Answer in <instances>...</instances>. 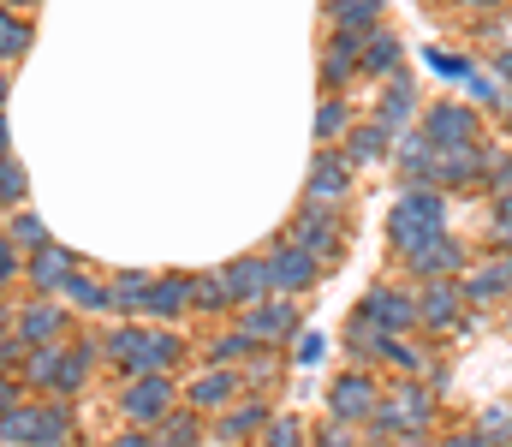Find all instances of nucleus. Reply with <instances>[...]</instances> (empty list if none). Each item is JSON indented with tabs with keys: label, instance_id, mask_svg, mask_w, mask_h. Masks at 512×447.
<instances>
[{
	"label": "nucleus",
	"instance_id": "nucleus-47",
	"mask_svg": "<svg viewBox=\"0 0 512 447\" xmlns=\"http://www.w3.org/2000/svg\"><path fill=\"white\" fill-rule=\"evenodd\" d=\"M108 447H149V436H137V430H126V436H114Z\"/></svg>",
	"mask_w": 512,
	"mask_h": 447
},
{
	"label": "nucleus",
	"instance_id": "nucleus-2",
	"mask_svg": "<svg viewBox=\"0 0 512 447\" xmlns=\"http://www.w3.org/2000/svg\"><path fill=\"white\" fill-rule=\"evenodd\" d=\"M179 352H185V340L167 328H114L108 334V358L126 370V382L131 376H167Z\"/></svg>",
	"mask_w": 512,
	"mask_h": 447
},
{
	"label": "nucleus",
	"instance_id": "nucleus-32",
	"mask_svg": "<svg viewBox=\"0 0 512 447\" xmlns=\"http://www.w3.org/2000/svg\"><path fill=\"white\" fill-rule=\"evenodd\" d=\"M382 328L370 322V316H352V328H346V346H352V358H382Z\"/></svg>",
	"mask_w": 512,
	"mask_h": 447
},
{
	"label": "nucleus",
	"instance_id": "nucleus-33",
	"mask_svg": "<svg viewBox=\"0 0 512 447\" xmlns=\"http://www.w3.org/2000/svg\"><path fill=\"white\" fill-rule=\"evenodd\" d=\"M477 436H483L489 447H512V406H483Z\"/></svg>",
	"mask_w": 512,
	"mask_h": 447
},
{
	"label": "nucleus",
	"instance_id": "nucleus-37",
	"mask_svg": "<svg viewBox=\"0 0 512 447\" xmlns=\"http://www.w3.org/2000/svg\"><path fill=\"white\" fill-rule=\"evenodd\" d=\"M0 197H6V209H18L24 203V167H18V155L6 149V161H0Z\"/></svg>",
	"mask_w": 512,
	"mask_h": 447
},
{
	"label": "nucleus",
	"instance_id": "nucleus-6",
	"mask_svg": "<svg viewBox=\"0 0 512 447\" xmlns=\"http://www.w3.org/2000/svg\"><path fill=\"white\" fill-rule=\"evenodd\" d=\"M179 388H173V376H131L126 394H120V412H126L137 430H155V424H167L179 406Z\"/></svg>",
	"mask_w": 512,
	"mask_h": 447
},
{
	"label": "nucleus",
	"instance_id": "nucleus-13",
	"mask_svg": "<svg viewBox=\"0 0 512 447\" xmlns=\"http://www.w3.org/2000/svg\"><path fill=\"white\" fill-rule=\"evenodd\" d=\"M405 269H411L417 281H453V275L465 269V251H459V239H447V233H441V239H429L423 251H411V257H405Z\"/></svg>",
	"mask_w": 512,
	"mask_h": 447
},
{
	"label": "nucleus",
	"instance_id": "nucleus-27",
	"mask_svg": "<svg viewBox=\"0 0 512 447\" xmlns=\"http://www.w3.org/2000/svg\"><path fill=\"white\" fill-rule=\"evenodd\" d=\"M364 72H370V78H393V72H399V36H387V30H376V36H370V42H364Z\"/></svg>",
	"mask_w": 512,
	"mask_h": 447
},
{
	"label": "nucleus",
	"instance_id": "nucleus-24",
	"mask_svg": "<svg viewBox=\"0 0 512 447\" xmlns=\"http://www.w3.org/2000/svg\"><path fill=\"white\" fill-rule=\"evenodd\" d=\"M387 144H393V132H382L376 120H364V126H352V132H346V161H352V167L387 161Z\"/></svg>",
	"mask_w": 512,
	"mask_h": 447
},
{
	"label": "nucleus",
	"instance_id": "nucleus-20",
	"mask_svg": "<svg viewBox=\"0 0 512 447\" xmlns=\"http://www.w3.org/2000/svg\"><path fill=\"white\" fill-rule=\"evenodd\" d=\"M179 310H191V281L185 275H161V281H149V293H143V310L137 316H179Z\"/></svg>",
	"mask_w": 512,
	"mask_h": 447
},
{
	"label": "nucleus",
	"instance_id": "nucleus-42",
	"mask_svg": "<svg viewBox=\"0 0 512 447\" xmlns=\"http://www.w3.org/2000/svg\"><path fill=\"white\" fill-rule=\"evenodd\" d=\"M489 227H495V239L512 251V197H495V215H489Z\"/></svg>",
	"mask_w": 512,
	"mask_h": 447
},
{
	"label": "nucleus",
	"instance_id": "nucleus-43",
	"mask_svg": "<svg viewBox=\"0 0 512 447\" xmlns=\"http://www.w3.org/2000/svg\"><path fill=\"white\" fill-rule=\"evenodd\" d=\"M316 447H358V442H352V424H340V418H334V424H322V430H316Z\"/></svg>",
	"mask_w": 512,
	"mask_h": 447
},
{
	"label": "nucleus",
	"instance_id": "nucleus-48",
	"mask_svg": "<svg viewBox=\"0 0 512 447\" xmlns=\"http://www.w3.org/2000/svg\"><path fill=\"white\" fill-rule=\"evenodd\" d=\"M501 72H507V78H512V54H507V60H501Z\"/></svg>",
	"mask_w": 512,
	"mask_h": 447
},
{
	"label": "nucleus",
	"instance_id": "nucleus-44",
	"mask_svg": "<svg viewBox=\"0 0 512 447\" xmlns=\"http://www.w3.org/2000/svg\"><path fill=\"white\" fill-rule=\"evenodd\" d=\"M0 412L12 418V412H24V388H18V376H6V394H0Z\"/></svg>",
	"mask_w": 512,
	"mask_h": 447
},
{
	"label": "nucleus",
	"instance_id": "nucleus-11",
	"mask_svg": "<svg viewBox=\"0 0 512 447\" xmlns=\"http://www.w3.org/2000/svg\"><path fill=\"white\" fill-rule=\"evenodd\" d=\"M268 263H274V287H280L286 298H292V293H310V287H316V275H322L316 251H304V245H292V239H286Z\"/></svg>",
	"mask_w": 512,
	"mask_h": 447
},
{
	"label": "nucleus",
	"instance_id": "nucleus-3",
	"mask_svg": "<svg viewBox=\"0 0 512 447\" xmlns=\"http://www.w3.org/2000/svg\"><path fill=\"white\" fill-rule=\"evenodd\" d=\"M96 352H108V346H90V340H84V346H36L30 364H24V376H30L36 388H48L54 400H72V394L84 388Z\"/></svg>",
	"mask_w": 512,
	"mask_h": 447
},
{
	"label": "nucleus",
	"instance_id": "nucleus-49",
	"mask_svg": "<svg viewBox=\"0 0 512 447\" xmlns=\"http://www.w3.org/2000/svg\"><path fill=\"white\" fill-rule=\"evenodd\" d=\"M465 6H495V0H465Z\"/></svg>",
	"mask_w": 512,
	"mask_h": 447
},
{
	"label": "nucleus",
	"instance_id": "nucleus-50",
	"mask_svg": "<svg viewBox=\"0 0 512 447\" xmlns=\"http://www.w3.org/2000/svg\"><path fill=\"white\" fill-rule=\"evenodd\" d=\"M6 6H12V12H18V6H24V0H6Z\"/></svg>",
	"mask_w": 512,
	"mask_h": 447
},
{
	"label": "nucleus",
	"instance_id": "nucleus-17",
	"mask_svg": "<svg viewBox=\"0 0 512 447\" xmlns=\"http://www.w3.org/2000/svg\"><path fill=\"white\" fill-rule=\"evenodd\" d=\"M411 108H417V90H411V78H405V72H393V78L382 84V102H376V126L399 138V132H405V120H411Z\"/></svg>",
	"mask_w": 512,
	"mask_h": 447
},
{
	"label": "nucleus",
	"instance_id": "nucleus-22",
	"mask_svg": "<svg viewBox=\"0 0 512 447\" xmlns=\"http://www.w3.org/2000/svg\"><path fill=\"white\" fill-rule=\"evenodd\" d=\"M274 418H268V406L262 400H251V406H239V412H227L221 424H215V442L221 447H239V442H251V436H262Z\"/></svg>",
	"mask_w": 512,
	"mask_h": 447
},
{
	"label": "nucleus",
	"instance_id": "nucleus-40",
	"mask_svg": "<svg viewBox=\"0 0 512 447\" xmlns=\"http://www.w3.org/2000/svg\"><path fill=\"white\" fill-rule=\"evenodd\" d=\"M340 132H352L346 102H322V114H316V138H340Z\"/></svg>",
	"mask_w": 512,
	"mask_h": 447
},
{
	"label": "nucleus",
	"instance_id": "nucleus-18",
	"mask_svg": "<svg viewBox=\"0 0 512 447\" xmlns=\"http://www.w3.org/2000/svg\"><path fill=\"white\" fill-rule=\"evenodd\" d=\"M30 346H60V328H66V310L60 304H48V298H36V304H24V316L12 322Z\"/></svg>",
	"mask_w": 512,
	"mask_h": 447
},
{
	"label": "nucleus",
	"instance_id": "nucleus-34",
	"mask_svg": "<svg viewBox=\"0 0 512 447\" xmlns=\"http://www.w3.org/2000/svg\"><path fill=\"white\" fill-rule=\"evenodd\" d=\"M507 269H501V263H489V269H477V275H471V281H465V298H471V304H489V298L495 293H507Z\"/></svg>",
	"mask_w": 512,
	"mask_h": 447
},
{
	"label": "nucleus",
	"instance_id": "nucleus-30",
	"mask_svg": "<svg viewBox=\"0 0 512 447\" xmlns=\"http://www.w3.org/2000/svg\"><path fill=\"white\" fill-rule=\"evenodd\" d=\"M6 239H12V245H24L30 257H36V251H48V233H42V221H36L30 209H12V221H6Z\"/></svg>",
	"mask_w": 512,
	"mask_h": 447
},
{
	"label": "nucleus",
	"instance_id": "nucleus-12",
	"mask_svg": "<svg viewBox=\"0 0 512 447\" xmlns=\"http://www.w3.org/2000/svg\"><path fill=\"white\" fill-rule=\"evenodd\" d=\"M292 245H304V251H316V257H334V251H340V221H334V209H322V203L298 209Z\"/></svg>",
	"mask_w": 512,
	"mask_h": 447
},
{
	"label": "nucleus",
	"instance_id": "nucleus-9",
	"mask_svg": "<svg viewBox=\"0 0 512 447\" xmlns=\"http://www.w3.org/2000/svg\"><path fill=\"white\" fill-rule=\"evenodd\" d=\"M358 316H370L382 334H405V328H417V322H423L417 293H405V287H376V293L358 304Z\"/></svg>",
	"mask_w": 512,
	"mask_h": 447
},
{
	"label": "nucleus",
	"instance_id": "nucleus-46",
	"mask_svg": "<svg viewBox=\"0 0 512 447\" xmlns=\"http://www.w3.org/2000/svg\"><path fill=\"white\" fill-rule=\"evenodd\" d=\"M441 447H489V442H483L477 430H459V436H447V442H441Z\"/></svg>",
	"mask_w": 512,
	"mask_h": 447
},
{
	"label": "nucleus",
	"instance_id": "nucleus-45",
	"mask_svg": "<svg viewBox=\"0 0 512 447\" xmlns=\"http://www.w3.org/2000/svg\"><path fill=\"white\" fill-rule=\"evenodd\" d=\"M18 251H24V245H12V239H6V245H0V275H6V281H12V275H18V263H24V257H18Z\"/></svg>",
	"mask_w": 512,
	"mask_h": 447
},
{
	"label": "nucleus",
	"instance_id": "nucleus-31",
	"mask_svg": "<svg viewBox=\"0 0 512 447\" xmlns=\"http://www.w3.org/2000/svg\"><path fill=\"white\" fill-rule=\"evenodd\" d=\"M0 54H6V66H18V60L30 54V24H24L18 12L0 18Z\"/></svg>",
	"mask_w": 512,
	"mask_h": 447
},
{
	"label": "nucleus",
	"instance_id": "nucleus-19",
	"mask_svg": "<svg viewBox=\"0 0 512 447\" xmlns=\"http://www.w3.org/2000/svg\"><path fill=\"white\" fill-rule=\"evenodd\" d=\"M227 287H233L239 304H262V293H274V263L268 257H239L227 269Z\"/></svg>",
	"mask_w": 512,
	"mask_h": 447
},
{
	"label": "nucleus",
	"instance_id": "nucleus-8",
	"mask_svg": "<svg viewBox=\"0 0 512 447\" xmlns=\"http://www.w3.org/2000/svg\"><path fill=\"white\" fill-rule=\"evenodd\" d=\"M423 138L435 149H477V108L465 102H435L423 114Z\"/></svg>",
	"mask_w": 512,
	"mask_h": 447
},
{
	"label": "nucleus",
	"instance_id": "nucleus-16",
	"mask_svg": "<svg viewBox=\"0 0 512 447\" xmlns=\"http://www.w3.org/2000/svg\"><path fill=\"white\" fill-rule=\"evenodd\" d=\"M465 304H471V298H465V287H453V281H423V293H417L423 328H453Z\"/></svg>",
	"mask_w": 512,
	"mask_h": 447
},
{
	"label": "nucleus",
	"instance_id": "nucleus-4",
	"mask_svg": "<svg viewBox=\"0 0 512 447\" xmlns=\"http://www.w3.org/2000/svg\"><path fill=\"white\" fill-rule=\"evenodd\" d=\"M6 447H72V406H24L6 418Z\"/></svg>",
	"mask_w": 512,
	"mask_h": 447
},
{
	"label": "nucleus",
	"instance_id": "nucleus-7",
	"mask_svg": "<svg viewBox=\"0 0 512 447\" xmlns=\"http://www.w3.org/2000/svg\"><path fill=\"white\" fill-rule=\"evenodd\" d=\"M382 388H376V376L370 370H346L334 388H328V406H334V418L340 424H376V412H382Z\"/></svg>",
	"mask_w": 512,
	"mask_h": 447
},
{
	"label": "nucleus",
	"instance_id": "nucleus-26",
	"mask_svg": "<svg viewBox=\"0 0 512 447\" xmlns=\"http://www.w3.org/2000/svg\"><path fill=\"white\" fill-rule=\"evenodd\" d=\"M251 352H262V340L245 334V328H233V334H215V340H209V364H215V370H227V364H239V358H251Z\"/></svg>",
	"mask_w": 512,
	"mask_h": 447
},
{
	"label": "nucleus",
	"instance_id": "nucleus-23",
	"mask_svg": "<svg viewBox=\"0 0 512 447\" xmlns=\"http://www.w3.org/2000/svg\"><path fill=\"white\" fill-rule=\"evenodd\" d=\"M328 12H334L340 36L370 42V36H376V18H382V0H328Z\"/></svg>",
	"mask_w": 512,
	"mask_h": 447
},
{
	"label": "nucleus",
	"instance_id": "nucleus-25",
	"mask_svg": "<svg viewBox=\"0 0 512 447\" xmlns=\"http://www.w3.org/2000/svg\"><path fill=\"white\" fill-rule=\"evenodd\" d=\"M149 447H203V418L197 412H173L167 424L149 430Z\"/></svg>",
	"mask_w": 512,
	"mask_h": 447
},
{
	"label": "nucleus",
	"instance_id": "nucleus-39",
	"mask_svg": "<svg viewBox=\"0 0 512 447\" xmlns=\"http://www.w3.org/2000/svg\"><path fill=\"white\" fill-rule=\"evenodd\" d=\"M262 447H304V424H298V418H274V424L262 430Z\"/></svg>",
	"mask_w": 512,
	"mask_h": 447
},
{
	"label": "nucleus",
	"instance_id": "nucleus-21",
	"mask_svg": "<svg viewBox=\"0 0 512 447\" xmlns=\"http://www.w3.org/2000/svg\"><path fill=\"white\" fill-rule=\"evenodd\" d=\"M72 275H78V269H72V251H60V245H48V251L30 257V287H36V293H66Z\"/></svg>",
	"mask_w": 512,
	"mask_h": 447
},
{
	"label": "nucleus",
	"instance_id": "nucleus-36",
	"mask_svg": "<svg viewBox=\"0 0 512 447\" xmlns=\"http://www.w3.org/2000/svg\"><path fill=\"white\" fill-rule=\"evenodd\" d=\"M108 293H114V310H143V293H149V275H114V287H108Z\"/></svg>",
	"mask_w": 512,
	"mask_h": 447
},
{
	"label": "nucleus",
	"instance_id": "nucleus-51",
	"mask_svg": "<svg viewBox=\"0 0 512 447\" xmlns=\"http://www.w3.org/2000/svg\"><path fill=\"white\" fill-rule=\"evenodd\" d=\"M507 114H512V96H507Z\"/></svg>",
	"mask_w": 512,
	"mask_h": 447
},
{
	"label": "nucleus",
	"instance_id": "nucleus-1",
	"mask_svg": "<svg viewBox=\"0 0 512 447\" xmlns=\"http://www.w3.org/2000/svg\"><path fill=\"white\" fill-rule=\"evenodd\" d=\"M441 233H447V197H441L435 185H405L399 203H393V221H387L393 251L411 257V251H423V245L441 239Z\"/></svg>",
	"mask_w": 512,
	"mask_h": 447
},
{
	"label": "nucleus",
	"instance_id": "nucleus-29",
	"mask_svg": "<svg viewBox=\"0 0 512 447\" xmlns=\"http://www.w3.org/2000/svg\"><path fill=\"white\" fill-rule=\"evenodd\" d=\"M66 304H72V310H90V316H96V310H114V293H108V287H96V281H90V275H72V281H66Z\"/></svg>",
	"mask_w": 512,
	"mask_h": 447
},
{
	"label": "nucleus",
	"instance_id": "nucleus-15",
	"mask_svg": "<svg viewBox=\"0 0 512 447\" xmlns=\"http://www.w3.org/2000/svg\"><path fill=\"white\" fill-rule=\"evenodd\" d=\"M239 376L233 370H203V376H191V388H185V400H191V412H227L233 400H239Z\"/></svg>",
	"mask_w": 512,
	"mask_h": 447
},
{
	"label": "nucleus",
	"instance_id": "nucleus-41",
	"mask_svg": "<svg viewBox=\"0 0 512 447\" xmlns=\"http://www.w3.org/2000/svg\"><path fill=\"white\" fill-rule=\"evenodd\" d=\"M429 66H435L441 78H459V84H471V78H477V72H471V60H459V54H441V48L429 54Z\"/></svg>",
	"mask_w": 512,
	"mask_h": 447
},
{
	"label": "nucleus",
	"instance_id": "nucleus-38",
	"mask_svg": "<svg viewBox=\"0 0 512 447\" xmlns=\"http://www.w3.org/2000/svg\"><path fill=\"white\" fill-rule=\"evenodd\" d=\"M322 358H328V340H322V334H316V328H310V334H298V340H292V364H298V370H316V364H322Z\"/></svg>",
	"mask_w": 512,
	"mask_h": 447
},
{
	"label": "nucleus",
	"instance_id": "nucleus-28",
	"mask_svg": "<svg viewBox=\"0 0 512 447\" xmlns=\"http://www.w3.org/2000/svg\"><path fill=\"white\" fill-rule=\"evenodd\" d=\"M227 304H239L227 275H191V310H227Z\"/></svg>",
	"mask_w": 512,
	"mask_h": 447
},
{
	"label": "nucleus",
	"instance_id": "nucleus-10",
	"mask_svg": "<svg viewBox=\"0 0 512 447\" xmlns=\"http://www.w3.org/2000/svg\"><path fill=\"white\" fill-rule=\"evenodd\" d=\"M239 328H245V334H256L262 346H280V340H298V304H292V298H268V304H251Z\"/></svg>",
	"mask_w": 512,
	"mask_h": 447
},
{
	"label": "nucleus",
	"instance_id": "nucleus-35",
	"mask_svg": "<svg viewBox=\"0 0 512 447\" xmlns=\"http://www.w3.org/2000/svg\"><path fill=\"white\" fill-rule=\"evenodd\" d=\"M382 358L393 364V370H405V376H417V370H423V346H411L405 334H387V340H382Z\"/></svg>",
	"mask_w": 512,
	"mask_h": 447
},
{
	"label": "nucleus",
	"instance_id": "nucleus-5",
	"mask_svg": "<svg viewBox=\"0 0 512 447\" xmlns=\"http://www.w3.org/2000/svg\"><path fill=\"white\" fill-rule=\"evenodd\" d=\"M429 424H435V394L417 388V382H405V388H393V394L382 400L370 436H376V442H393V436H405V430H429Z\"/></svg>",
	"mask_w": 512,
	"mask_h": 447
},
{
	"label": "nucleus",
	"instance_id": "nucleus-14",
	"mask_svg": "<svg viewBox=\"0 0 512 447\" xmlns=\"http://www.w3.org/2000/svg\"><path fill=\"white\" fill-rule=\"evenodd\" d=\"M346 191H352V161L346 155H316L310 161V203L334 209V203H346Z\"/></svg>",
	"mask_w": 512,
	"mask_h": 447
}]
</instances>
